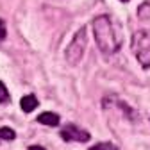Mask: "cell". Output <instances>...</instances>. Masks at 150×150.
<instances>
[{"label":"cell","instance_id":"cell-9","mask_svg":"<svg viewBox=\"0 0 150 150\" xmlns=\"http://www.w3.org/2000/svg\"><path fill=\"white\" fill-rule=\"evenodd\" d=\"M7 100H9V91H7L6 84L0 81V104H6Z\"/></svg>","mask_w":150,"mask_h":150},{"label":"cell","instance_id":"cell-2","mask_svg":"<svg viewBox=\"0 0 150 150\" xmlns=\"http://www.w3.org/2000/svg\"><path fill=\"white\" fill-rule=\"evenodd\" d=\"M138 63L143 68H150V29H141L132 34V41H130Z\"/></svg>","mask_w":150,"mask_h":150},{"label":"cell","instance_id":"cell-12","mask_svg":"<svg viewBox=\"0 0 150 150\" xmlns=\"http://www.w3.org/2000/svg\"><path fill=\"white\" fill-rule=\"evenodd\" d=\"M120 2H129V0H120Z\"/></svg>","mask_w":150,"mask_h":150},{"label":"cell","instance_id":"cell-7","mask_svg":"<svg viewBox=\"0 0 150 150\" xmlns=\"http://www.w3.org/2000/svg\"><path fill=\"white\" fill-rule=\"evenodd\" d=\"M0 138L6 139V141H13L16 138V132L13 129H9V127H2V129H0Z\"/></svg>","mask_w":150,"mask_h":150},{"label":"cell","instance_id":"cell-6","mask_svg":"<svg viewBox=\"0 0 150 150\" xmlns=\"http://www.w3.org/2000/svg\"><path fill=\"white\" fill-rule=\"evenodd\" d=\"M38 98L34 97V95H25V97H22V100H20V107H22V111L23 112H32L36 107H38Z\"/></svg>","mask_w":150,"mask_h":150},{"label":"cell","instance_id":"cell-10","mask_svg":"<svg viewBox=\"0 0 150 150\" xmlns=\"http://www.w3.org/2000/svg\"><path fill=\"white\" fill-rule=\"evenodd\" d=\"M7 38V27H6V22L0 18V43Z\"/></svg>","mask_w":150,"mask_h":150},{"label":"cell","instance_id":"cell-1","mask_svg":"<svg viewBox=\"0 0 150 150\" xmlns=\"http://www.w3.org/2000/svg\"><path fill=\"white\" fill-rule=\"evenodd\" d=\"M91 27H93V36H95L97 47L100 48L102 54L112 55L120 50L123 36L116 20H112L109 14H100L93 20Z\"/></svg>","mask_w":150,"mask_h":150},{"label":"cell","instance_id":"cell-8","mask_svg":"<svg viewBox=\"0 0 150 150\" xmlns=\"http://www.w3.org/2000/svg\"><path fill=\"white\" fill-rule=\"evenodd\" d=\"M89 150H118L116 145H112L109 141H104V143H97V145H93Z\"/></svg>","mask_w":150,"mask_h":150},{"label":"cell","instance_id":"cell-11","mask_svg":"<svg viewBox=\"0 0 150 150\" xmlns=\"http://www.w3.org/2000/svg\"><path fill=\"white\" fill-rule=\"evenodd\" d=\"M29 150H45V148L40 146V145H32V146H29Z\"/></svg>","mask_w":150,"mask_h":150},{"label":"cell","instance_id":"cell-3","mask_svg":"<svg viewBox=\"0 0 150 150\" xmlns=\"http://www.w3.org/2000/svg\"><path fill=\"white\" fill-rule=\"evenodd\" d=\"M86 47H88V34H86V27H81L75 36L71 38L70 45L66 47L64 50V57H66V63L70 66H77L82 57H84V52H86Z\"/></svg>","mask_w":150,"mask_h":150},{"label":"cell","instance_id":"cell-4","mask_svg":"<svg viewBox=\"0 0 150 150\" xmlns=\"http://www.w3.org/2000/svg\"><path fill=\"white\" fill-rule=\"evenodd\" d=\"M61 138L64 141H77V143H86L89 141V132L81 127H77L75 123H68L63 130H61Z\"/></svg>","mask_w":150,"mask_h":150},{"label":"cell","instance_id":"cell-5","mask_svg":"<svg viewBox=\"0 0 150 150\" xmlns=\"http://www.w3.org/2000/svg\"><path fill=\"white\" fill-rule=\"evenodd\" d=\"M59 115H55V112L52 111H45L41 112L40 116H38V122L43 123V125H48V127H55V125H59Z\"/></svg>","mask_w":150,"mask_h":150}]
</instances>
